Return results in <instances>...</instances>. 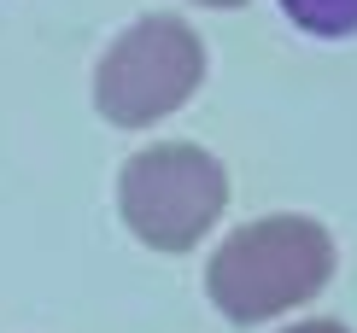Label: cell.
I'll return each instance as SVG.
<instances>
[{"instance_id": "1", "label": "cell", "mask_w": 357, "mask_h": 333, "mask_svg": "<svg viewBox=\"0 0 357 333\" xmlns=\"http://www.w3.org/2000/svg\"><path fill=\"white\" fill-rule=\"evenodd\" d=\"M334 234L310 217H258L234 229L211 251L205 269V293L229 322H270V316L310 304L322 286L334 281Z\"/></svg>"}, {"instance_id": "2", "label": "cell", "mask_w": 357, "mask_h": 333, "mask_svg": "<svg viewBox=\"0 0 357 333\" xmlns=\"http://www.w3.org/2000/svg\"><path fill=\"white\" fill-rule=\"evenodd\" d=\"M229 205L222 164L193 141H158L117 176V210L129 234L153 251H193Z\"/></svg>"}, {"instance_id": "3", "label": "cell", "mask_w": 357, "mask_h": 333, "mask_svg": "<svg viewBox=\"0 0 357 333\" xmlns=\"http://www.w3.org/2000/svg\"><path fill=\"white\" fill-rule=\"evenodd\" d=\"M205 82V41L182 18H135L100 53L94 105L117 129H153L158 117L182 111Z\"/></svg>"}, {"instance_id": "4", "label": "cell", "mask_w": 357, "mask_h": 333, "mask_svg": "<svg viewBox=\"0 0 357 333\" xmlns=\"http://www.w3.org/2000/svg\"><path fill=\"white\" fill-rule=\"evenodd\" d=\"M281 12H287L305 36H322V41L357 36V0H281Z\"/></svg>"}, {"instance_id": "5", "label": "cell", "mask_w": 357, "mask_h": 333, "mask_svg": "<svg viewBox=\"0 0 357 333\" xmlns=\"http://www.w3.org/2000/svg\"><path fill=\"white\" fill-rule=\"evenodd\" d=\"M281 333H351V327H340V322H293V327H281Z\"/></svg>"}, {"instance_id": "6", "label": "cell", "mask_w": 357, "mask_h": 333, "mask_svg": "<svg viewBox=\"0 0 357 333\" xmlns=\"http://www.w3.org/2000/svg\"><path fill=\"white\" fill-rule=\"evenodd\" d=\"M199 6H246V0H199Z\"/></svg>"}]
</instances>
